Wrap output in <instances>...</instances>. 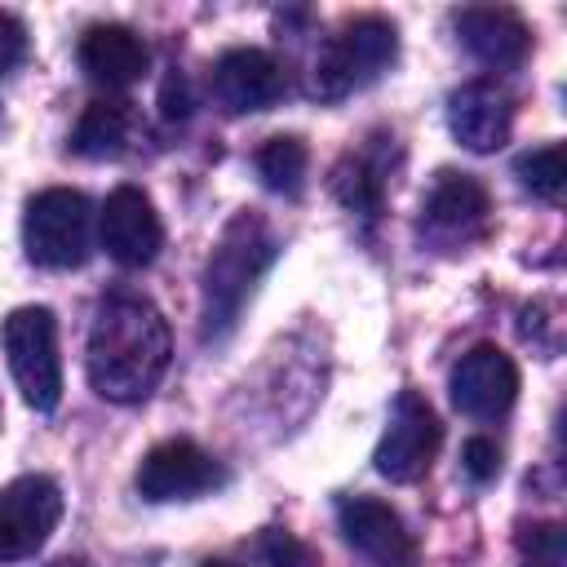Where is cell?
Masks as SVG:
<instances>
[{
	"mask_svg": "<svg viewBox=\"0 0 567 567\" xmlns=\"http://www.w3.org/2000/svg\"><path fill=\"white\" fill-rule=\"evenodd\" d=\"M168 323L137 292H106L89 323V385L111 403H142L168 372Z\"/></svg>",
	"mask_w": 567,
	"mask_h": 567,
	"instance_id": "6da1fadb",
	"label": "cell"
},
{
	"mask_svg": "<svg viewBox=\"0 0 567 567\" xmlns=\"http://www.w3.org/2000/svg\"><path fill=\"white\" fill-rule=\"evenodd\" d=\"M275 235L257 213H235L221 226L204 266V341H217L239 323L252 288L275 266Z\"/></svg>",
	"mask_w": 567,
	"mask_h": 567,
	"instance_id": "7a4b0ae2",
	"label": "cell"
},
{
	"mask_svg": "<svg viewBox=\"0 0 567 567\" xmlns=\"http://www.w3.org/2000/svg\"><path fill=\"white\" fill-rule=\"evenodd\" d=\"M399 53V31L385 18H354L346 22L337 35L323 40L315 71H310V89L323 102L350 97L354 89L372 84Z\"/></svg>",
	"mask_w": 567,
	"mask_h": 567,
	"instance_id": "3957f363",
	"label": "cell"
},
{
	"mask_svg": "<svg viewBox=\"0 0 567 567\" xmlns=\"http://www.w3.org/2000/svg\"><path fill=\"white\" fill-rule=\"evenodd\" d=\"M4 363L22 403L35 412H53L62 399V359H58V319L49 306H18L0 323Z\"/></svg>",
	"mask_w": 567,
	"mask_h": 567,
	"instance_id": "277c9868",
	"label": "cell"
},
{
	"mask_svg": "<svg viewBox=\"0 0 567 567\" xmlns=\"http://www.w3.org/2000/svg\"><path fill=\"white\" fill-rule=\"evenodd\" d=\"M93 208L71 186H49L27 199L22 213V248L44 270H71L89 257L93 244Z\"/></svg>",
	"mask_w": 567,
	"mask_h": 567,
	"instance_id": "5b68a950",
	"label": "cell"
},
{
	"mask_svg": "<svg viewBox=\"0 0 567 567\" xmlns=\"http://www.w3.org/2000/svg\"><path fill=\"white\" fill-rule=\"evenodd\" d=\"M439 443H443V425H439L430 399L416 390H403L390 408V421H385V434L372 452V465L390 483H416L430 470Z\"/></svg>",
	"mask_w": 567,
	"mask_h": 567,
	"instance_id": "8992f818",
	"label": "cell"
},
{
	"mask_svg": "<svg viewBox=\"0 0 567 567\" xmlns=\"http://www.w3.org/2000/svg\"><path fill=\"white\" fill-rule=\"evenodd\" d=\"M492 199L478 177L443 168L421 199V235L439 248H465L487 235Z\"/></svg>",
	"mask_w": 567,
	"mask_h": 567,
	"instance_id": "52a82bcc",
	"label": "cell"
},
{
	"mask_svg": "<svg viewBox=\"0 0 567 567\" xmlns=\"http://www.w3.org/2000/svg\"><path fill=\"white\" fill-rule=\"evenodd\" d=\"M62 518V492L44 474H22L0 487V563L31 558Z\"/></svg>",
	"mask_w": 567,
	"mask_h": 567,
	"instance_id": "ba28073f",
	"label": "cell"
},
{
	"mask_svg": "<svg viewBox=\"0 0 567 567\" xmlns=\"http://www.w3.org/2000/svg\"><path fill=\"white\" fill-rule=\"evenodd\" d=\"M221 465L190 439H164L155 443L137 465V492L155 505L164 501H195L213 487H221Z\"/></svg>",
	"mask_w": 567,
	"mask_h": 567,
	"instance_id": "9c48e42d",
	"label": "cell"
},
{
	"mask_svg": "<svg viewBox=\"0 0 567 567\" xmlns=\"http://www.w3.org/2000/svg\"><path fill=\"white\" fill-rule=\"evenodd\" d=\"M337 527L368 567H416V540L408 523L377 496H341Z\"/></svg>",
	"mask_w": 567,
	"mask_h": 567,
	"instance_id": "30bf717a",
	"label": "cell"
},
{
	"mask_svg": "<svg viewBox=\"0 0 567 567\" xmlns=\"http://www.w3.org/2000/svg\"><path fill=\"white\" fill-rule=\"evenodd\" d=\"M97 235H102V248L111 261L137 270V266H151L164 248V226H159V213L151 204L146 190L137 186H115L102 204V217H97Z\"/></svg>",
	"mask_w": 567,
	"mask_h": 567,
	"instance_id": "8fae6325",
	"label": "cell"
},
{
	"mask_svg": "<svg viewBox=\"0 0 567 567\" xmlns=\"http://www.w3.org/2000/svg\"><path fill=\"white\" fill-rule=\"evenodd\" d=\"M452 403L474 421H496L518 399V363L501 346H474L452 368Z\"/></svg>",
	"mask_w": 567,
	"mask_h": 567,
	"instance_id": "7c38bea8",
	"label": "cell"
},
{
	"mask_svg": "<svg viewBox=\"0 0 567 567\" xmlns=\"http://www.w3.org/2000/svg\"><path fill=\"white\" fill-rule=\"evenodd\" d=\"M447 128L465 151H501L514 128V97L492 80H470L447 97Z\"/></svg>",
	"mask_w": 567,
	"mask_h": 567,
	"instance_id": "4fadbf2b",
	"label": "cell"
},
{
	"mask_svg": "<svg viewBox=\"0 0 567 567\" xmlns=\"http://www.w3.org/2000/svg\"><path fill=\"white\" fill-rule=\"evenodd\" d=\"M284 66L266 49H226L213 66V93L230 115L270 111L284 97Z\"/></svg>",
	"mask_w": 567,
	"mask_h": 567,
	"instance_id": "5bb4252c",
	"label": "cell"
},
{
	"mask_svg": "<svg viewBox=\"0 0 567 567\" xmlns=\"http://www.w3.org/2000/svg\"><path fill=\"white\" fill-rule=\"evenodd\" d=\"M146 66H151V49L133 27L102 22L89 27L80 40V71L102 89H128L146 75Z\"/></svg>",
	"mask_w": 567,
	"mask_h": 567,
	"instance_id": "9a60e30c",
	"label": "cell"
},
{
	"mask_svg": "<svg viewBox=\"0 0 567 567\" xmlns=\"http://www.w3.org/2000/svg\"><path fill=\"white\" fill-rule=\"evenodd\" d=\"M456 35L461 44L487 62V66H518L532 49V31L514 9H496V4H474L456 13Z\"/></svg>",
	"mask_w": 567,
	"mask_h": 567,
	"instance_id": "2e32d148",
	"label": "cell"
},
{
	"mask_svg": "<svg viewBox=\"0 0 567 567\" xmlns=\"http://www.w3.org/2000/svg\"><path fill=\"white\" fill-rule=\"evenodd\" d=\"M133 137V106L124 97H97L80 111L71 128V151L84 159H115L128 151Z\"/></svg>",
	"mask_w": 567,
	"mask_h": 567,
	"instance_id": "e0dca14e",
	"label": "cell"
},
{
	"mask_svg": "<svg viewBox=\"0 0 567 567\" xmlns=\"http://www.w3.org/2000/svg\"><path fill=\"white\" fill-rule=\"evenodd\" d=\"M257 177L275 190V195H297L301 182H306V164H310V151L301 137H266L257 146Z\"/></svg>",
	"mask_w": 567,
	"mask_h": 567,
	"instance_id": "ac0fdd59",
	"label": "cell"
},
{
	"mask_svg": "<svg viewBox=\"0 0 567 567\" xmlns=\"http://www.w3.org/2000/svg\"><path fill=\"white\" fill-rule=\"evenodd\" d=\"M514 177L527 195L545 199V204H563V190H567V159H563V146L558 142H545V146H532L514 159Z\"/></svg>",
	"mask_w": 567,
	"mask_h": 567,
	"instance_id": "d6986e66",
	"label": "cell"
},
{
	"mask_svg": "<svg viewBox=\"0 0 567 567\" xmlns=\"http://www.w3.org/2000/svg\"><path fill=\"white\" fill-rule=\"evenodd\" d=\"M332 195H337L350 213L377 217V213H381V199H385V182H381L377 164H368L363 155H346V159L332 168Z\"/></svg>",
	"mask_w": 567,
	"mask_h": 567,
	"instance_id": "ffe728a7",
	"label": "cell"
},
{
	"mask_svg": "<svg viewBox=\"0 0 567 567\" xmlns=\"http://www.w3.org/2000/svg\"><path fill=\"white\" fill-rule=\"evenodd\" d=\"M257 554H261L266 567H315L310 549L292 532H279V527H270V532L257 536Z\"/></svg>",
	"mask_w": 567,
	"mask_h": 567,
	"instance_id": "44dd1931",
	"label": "cell"
},
{
	"mask_svg": "<svg viewBox=\"0 0 567 567\" xmlns=\"http://www.w3.org/2000/svg\"><path fill=\"white\" fill-rule=\"evenodd\" d=\"M461 470H465L474 483H492V478L501 474V447H496L492 439H483V434L465 439V447H461Z\"/></svg>",
	"mask_w": 567,
	"mask_h": 567,
	"instance_id": "7402d4cb",
	"label": "cell"
},
{
	"mask_svg": "<svg viewBox=\"0 0 567 567\" xmlns=\"http://www.w3.org/2000/svg\"><path fill=\"white\" fill-rule=\"evenodd\" d=\"M518 549H523L527 558H563L567 536H563L558 523H536V527H527V532L518 536Z\"/></svg>",
	"mask_w": 567,
	"mask_h": 567,
	"instance_id": "603a6c76",
	"label": "cell"
},
{
	"mask_svg": "<svg viewBox=\"0 0 567 567\" xmlns=\"http://www.w3.org/2000/svg\"><path fill=\"white\" fill-rule=\"evenodd\" d=\"M27 58V27L0 9V75H9Z\"/></svg>",
	"mask_w": 567,
	"mask_h": 567,
	"instance_id": "cb8c5ba5",
	"label": "cell"
},
{
	"mask_svg": "<svg viewBox=\"0 0 567 567\" xmlns=\"http://www.w3.org/2000/svg\"><path fill=\"white\" fill-rule=\"evenodd\" d=\"M190 111V97H186V84L173 75L168 84H164V115L168 120H177V115H186Z\"/></svg>",
	"mask_w": 567,
	"mask_h": 567,
	"instance_id": "d4e9b609",
	"label": "cell"
},
{
	"mask_svg": "<svg viewBox=\"0 0 567 567\" xmlns=\"http://www.w3.org/2000/svg\"><path fill=\"white\" fill-rule=\"evenodd\" d=\"M523 567H563V558H527Z\"/></svg>",
	"mask_w": 567,
	"mask_h": 567,
	"instance_id": "484cf974",
	"label": "cell"
},
{
	"mask_svg": "<svg viewBox=\"0 0 567 567\" xmlns=\"http://www.w3.org/2000/svg\"><path fill=\"white\" fill-rule=\"evenodd\" d=\"M49 567H89V563H84V558H53Z\"/></svg>",
	"mask_w": 567,
	"mask_h": 567,
	"instance_id": "4316f807",
	"label": "cell"
},
{
	"mask_svg": "<svg viewBox=\"0 0 567 567\" xmlns=\"http://www.w3.org/2000/svg\"><path fill=\"white\" fill-rule=\"evenodd\" d=\"M204 567H235V563H221V558H208Z\"/></svg>",
	"mask_w": 567,
	"mask_h": 567,
	"instance_id": "83f0119b",
	"label": "cell"
}]
</instances>
